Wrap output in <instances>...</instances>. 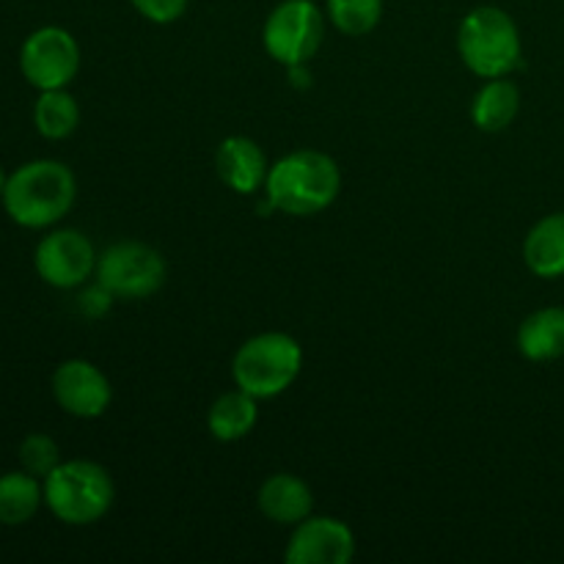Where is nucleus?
Segmentation results:
<instances>
[{
    "mask_svg": "<svg viewBox=\"0 0 564 564\" xmlns=\"http://www.w3.org/2000/svg\"><path fill=\"white\" fill-rule=\"evenodd\" d=\"M341 191V171L334 158L317 149H297L281 158L279 163L270 165L268 180H264V215L270 209L295 215V218H308L336 202Z\"/></svg>",
    "mask_w": 564,
    "mask_h": 564,
    "instance_id": "nucleus-1",
    "label": "nucleus"
},
{
    "mask_svg": "<svg viewBox=\"0 0 564 564\" xmlns=\"http://www.w3.org/2000/svg\"><path fill=\"white\" fill-rule=\"evenodd\" d=\"M77 198L75 174L61 160H31L14 169L6 180V215L22 229H50L69 215Z\"/></svg>",
    "mask_w": 564,
    "mask_h": 564,
    "instance_id": "nucleus-2",
    "label": "nucleus"
},
{
    "mask_svg": "<svg viewBox=\"0 0 564 564\" xmlns=\"http://www.w3.org/2000/svg\"><path fill=\"white\" fill-rule=\"evenodd\" d=\"M44 507L66 527H91L102 521L116 499L108 468L94 460H61L42 479Z\"/></svg>",
    "mask_w": 564,
    "mask_h": 564,
    "instance_id": "nucleus-3",
    "label": "nucleus"
},
{
    "mask_svg": "<svg viewBox=\"0 0 564 564\" xmlns=\"http://www.w3.org/2000/svg\"><path fill=\"white\" fill-rule=\"evenodd\" d=\"M457 50L463 64L482 80L510 77L523 58L521 31L499 6H477L463 17Z\"/></svg>",
    "mask_w": 564,
    "mask_h": 564,
    "instance_id": "nucleus-4",
    "label": "nucleus"
},
{
    "mask_svg": "<svg viewBox=\"0 0 564 564\" xmlns=\"http://www.w3.org/2000/svg\"><path fill=\"white\" fill-rule=\"evenodd\" d=\"M303 367V350L297 339L281 330L251 336L231 361V378L237 389L257 400H273L297 380Z\"/></svg>",
    "mask_w": 564,
    "mask_h": 564,
    "instance_id": "nucleus-5",
    "label": "nucleus"
},
{
    "mask_svg": "<svg viewBox=\"0 0 564 564\" xmlns=\"http://www.w3.org/2000/svg\"><path fill=\"white\" fill-rule=\"evenodd\" d=\"M94 275L113 297L143 301L165 284L169 268L158 248L147 246V242L121 240L99 253Z\"/></svg>",
    "mask_w": 564,
    "mask_h": 564,
    "instance_id": "nucleus-6",
    "label": "nucleus"
},
{
    "mask_svg": "<svg viewBox=\"0 0 564 564\" xmlns=\"http://www.w3.org/2000/svg\"><path fill=\"white\" fill-rule=\"evenodd\" d=\"M325 39V14L314 0H284L268 14L262 42L281 66L308 64Z\"/></svg>",
    "mask_w": 564,
    "mask_h": 564,
    "instance_id": "nucleus-7",
    "label": "nucleus"
},
{
    "mask_svg": "<svg viewBox=\"0 0 564 564\" xmlns=\"http://www.w3.org/2000/svg\"><path fill=\"white\" fill-rule=\"evenodd\" d=\"M20 72L36 91L66 88L80 72V44L66 28H36L20 47Z\"/></svg>",
    "mask_w": 564,
    "mask_h": 564,
    "instance_id": "nucleus-8",
    "label": "nucleus"
},
{
    "mask_svg": "<svg viewBox=\"0 0 564 564\" xmlns=\"http://www.w3.org/2000/svg\"><path fill=\"white\" fill-rule=\"evenodd\" d=\"M97 257L91 240L77 229H55L39 240L33 251V268L47 286L55 290H77L97 270Z\"/></svg>",
    "mask_w": 564,
    "mask_h": 564,
    "instance_id": "nucleus-9",
    "label": "nucleus"
},
{
    "mask_svg": "<svg viewBox=\"0 0 564 564\" xmlns=\"http://www.w3.org/2000/svg\"><path fill=\"white\" fill-rule=\"evenodd\" d=\"M53 400L75 419H99L110 408L113 389L108 375L86 358H69L53 372Z\"/></svg>",
    "mask_w": 564,
    "mask_h": 564,
    "instance_id": "nucleus-10",
    "label": "nucleus"
},
{
    "mask_svg": "<svg viewBox=\"0 0 564 564\" xmlns=\"http://www.w3.org/2000/svg\"><path fill=\"white\" fill-rule=\"evenodd\" d=\"M356 556V534L339 518L308 516L292 532L284 560L290 564H347Z\"/></svg>",
    "mask_w": 564,
    "mask_h": 564,
    "instance_id": "nucleus-11",
    "label": "nucleus"
},
{
    "mask_svg": "<svg viewBox=\"0 0 564 564\" xmlns=\"http://www.w3.org/2000/svg\"><path fill=\"white\" fill-rule=\"evenodd\" d=\"M215 169H218L220 182H224L229 191L240 193V196H253L257 191H264V180H268L270 165L262 147H259L253 138L229 135L218 147Z\"/></svg>",
    "mask_w": 564,
    "mask_h": 564,
    "instance_id": "nucleus-12",
    "label": "nucleus"
},
{
    "mask_svg": "<svg viewBox=\"0 0 564 564\" xmlns=\"http://www.w3.org/2000/svg\"><path fill=\"white\" fill-rule=\"evenodd\" d=\"M259 510L279 527H297L314 510L312 488L295 474H273L259 488Z\"/></svg>",
    "mask_w": 564,
    "mask_h": 564,
    "instance_id": "nucleus-13",
    "label": "nucleus"
},
{
    "mask_svg": "<svg viewBox=\"0 0 564 564\" xmlns=\"http://www.w3.org/2000/svg\"><path fill=\"white\" fill-rule=\"evenodd\" d=\"M518 350L529 361H556L564 356V306H545L529 314L518 328Z\"/></svg>",
    "mask_w": 564,
    "mask_h": 564,
    "instance_id": "nucleus-14",
    "label": "nucleus"
},
{
    "mask_svg": "<svg viewBox=\"0 0 564 564\" xmlns=\"http://www.w3.org/2000/svg\"><path fill=\"white\" fill-rule=\"evenodd\" d=\"M527 268L540 279L564 275V213H551L529 229L523 240Z\"/></svg>",
    "mask_w": 564,
    "mask_h": 564,
    "instance_id": "nucleus-15",
    "label": "nucleus"
},
{
    "mask_svg": "<svg viewBox=\"0 0 564 564\" xmlns=\"http://www.w3.org/2000/svg\"><path fill=\"white\" fill-rule=\"evenodd\" d=\"M257 422L259 400L242 389L220 394L207 413L209 435H213L215 441H224V444L246 438V435L257 427Z\"/></svg>",
    "mask_w": 564,
    "mask_h": 564,
    "instance_id": "nucleus-16",
    "label": "nucleus"
},
{
    "mask_svg": "<svg viewBox=\"0 0 564 564\" xmlns=\"http://www.w3.org/2000/svg\"><path fill=\"white\" fill-rule=\"evenodd\" d=\"M521 110V91L507 77H494L477 91L471 102V121L482 132H501Z\"/></svg>",
    "mask_w": 564,
    "mask_h": 564,
    "instance_id": "nucleus-17",
    "label": "nucleus"
},
{
    "mask_svg": "<svg viewBox=\"0 0 564 564\" xmlns=\"http://www.w3.org/2000/svg\"><path fill=\"white\" fill-rule=\"evenodd\" d=\"M42 505V479L28 471L0 474V527H22Z\"/></svg>",
    "mask_w": 564,
    "mask_h": 564,
    "instance_id": "nucleus-18",
    "label": "nucleus"
},
{
    "mask_svg": "<svg viewBox=\"0 0 564 564\" xmlns=\"http://www.w3.org/2000/svg\"><path fill=\"white\" fill-rule=\"evenodd\" d=\"M80 124V105L66 88H53V91H39L33 102V127L47 141H64Z\"/></svg>",
    "mask_w": 564,
    "mask_h": 564,
    "instance_id": "nucleus-19",
    "label": "nucleus"
},
{
    "mask_svg": "<svg viewBox=\"0 0 564 564\" xmlns=\"http://www.w3.org/2000/svg\"><path fill=\"white\" fill-rule=\"evenodd\" d=\"M325 14L345 36H367L380 25L383 0H325Z\"/></svg>",
    "mask_w": 564,
    "mask_h": 564,
    "instance_id": "nucleus-20",
    "label": "nucleus"
},
{
    "mask_svg": "<svg viewBox=\"0 0 564 564\" xmlns=\"http://www.w3.org/2000/svg\"><path fill=\"white\" fill-rule=\"evenodd\" d=\"M17 457H20L22 471L33 474V477L44 479L53 468L61 466V449L50 435L44 433H31L22 438L20 449H17Z\"/></svg>",
    "mask_w": 564,
    "mask_h": 564,
    "instance_id": "nucleus-21",
    "label": "nucleus"
},
{
    "mask_svg": "<svg viewBox=\"0 0 564 564\" xmlns=\"http://www.w3.org/2000/svg\"><path fill=\"white\" fill-rule=\"evenodd\" d=\"M132 9L154 25H171L187 11L191 0H130Z\"/></svg>",
    "mask_w": 564,
    "mask_h": 564,
    "instance_id": "nucleus-22",
    "label": "nucleus"
},
{
    "mask_svg": "<svg viewBox=\"0 0 564 564\" xmlns=\"http://www.w3.org/2000/svg\"><path fill=\"white\" fill-rule=\"evenodd\" d=\"M110 306H113V295H110L99 281L97 284L86 286V290L80 292V297H77V308H80L83 317L88 319L105 317V314L110 312Z\"/></svg>",
    "mask_w": 564,
    "mask_h": 564,
    "instance_id": "nucleus-23",
    "label": "nucleus"
},
{
    "mask_svg": "<svg viewBox=\"0 0 564 564\" xmlns=\"http://www.w3.org/2000/svg\"><path fill=\"white\" fill-rule=\"evenodd\" d=\"M286 72H290V80L295 88L312 86V72H308V64H292L286 66Z\"/></svg>",
    "mask_w": 564,
    "mask_h": 564,
    "instance_id": "nucleus-24",
    "label": "nucleus"
},
{
    "mask_svg": "<svg viewBox=\"0 0 564 564\" xmlns=\"http://www.w3.org/2000/svg\"><path fill=\"white\" fill-rule=\"evenodd\" d=\"M6 180H9V174L3 171V165H0V196H3V187H6Z\"/></svg>",
    "mask_w": 564,
    "mask_h": 564,
    "instance_id": "nucleus-25",
    "label": "nucleus"
}]
</instances>
